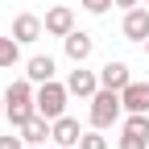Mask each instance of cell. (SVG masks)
<instances>
[{
	"mask_svg": "<svg viewBox=\"0 0 149 149\" xmlns=\"http://www.w3.org/2000/svg\"><path fill=\"white\" fill-rule=\"evenodd\" d=\"M128 83H133V74H128V62H120V58H112V62H104V66H100V87H112V91H124Z\"/></svg>",
	"mask_w": 149,
	"mask_h": 149,
	"instance_id": "8",
	"label": "cell"
},
{
	"mask_svg": "<svg viewBox=\"0 0 149 149\" xmlns=\"http://www.w3.org/2000/svg\"><path fill=\"white\" fill-rule=\"evenodd\" d=\"M50 124H54V120H46L42 112H37V116H33V120H25L17 133L25 137V145H42V141H50Z\"/></svg>",
	"mask_w": 149,
	"mask_h": 149,
	"instance_id": "12",
	"label": "cell"
},
{
	"mask_svg": "<svg viewBox=\"0 0 149 149\" xmlns=\"http://www.w3.org/2000/svg\"><path fill=\"white\" fill-rule=\"evenodd\" d=\"M124 37H128V42H145V37H149V8H128L124 13Z\"/></svg>",
	"mask_w": 149,
	"mask_h": 149,
	"instance_id": "9",
	"label": "cell"
},
{
	"mask_svg": "<svg viewBox=\"0 0 149 149\" xmlns=\"http://www.w3.org/2000/svg\"><path fill=\"white\" fill-rule=\"evenodd\" d=\"M112 4H116V0H83V8H87V13H95V17H104Z\"/></svg>",
	"mask_w": 149,
	"mask_h": 149,
	"instance_id": "17",
	"label": "cell"
},
{
	"mask_svg": "<svg viewBox=\"0 0 149 149\" xmlns=\"http://www.w3.org/2000/svg\"><path fill=\"white\" fill-rule=\"evenodd\" d=\"M66 91L79 95V100H91V95L100 91V74H95V70H83V62H74V70L66 74Z\"/></svg>",
	"mask_w": 149,
	"mask_h": 149,
	"instance_id": "4",
	"label": "cell"
},
{
	"mask_svg": "<svg viewBox=\"0 0 149 149\" xmlns=\"http://www.w3.org/2000/svg\"><path fill=\"white\" fill-rule=\"evenodd\" d=\"M25 149H42V145H25Z\"/></svg>",
	"mask_w": 149,
	"mask_h": 149,
	"instance_id": "21",
	"label": "cell"
},
{
	"mask_svg": "<svg viewBox=\"0 0 149 149\" xmlns=\"http://www.w3.org/2000/svg\"><path fill=\"white\" fill-rule=\"evenodd\" d=\"M116 4H120V8H137L141 0H116Z\"/></svg>",
	"mask_w": 149,
	"mask_h": 149,
	"instance_id": "19",
	"label": "cell"
},
{
	"mask_svg": "<svg viewBox=\"0 0 149 149\" xmlns=\"http://www.w3.org/2000/svg\"><path fill=\"white\" fill-rule=\"evenodd\" d=\"M145 54H149V37H145Z\"/></svg>",
	"mask_w": 149,
	"mask_h": 149,
	"instance_id": "22",
	"label": "cell"
},
{
	"mask_svg": "<svg viewBox=\"0 0 149 149\" xmlns=\"http://www.w3.org/2000/svg\"><path fill=\"white\" fill-rule=\"evenodd\" d=\"M141 4H149V0H141Z\"/></svg>",
	"mask_w": 149,
	"mask_h": 149,
	"instance_id": "23",
	"label": "cell"
},
{
	"mask_svg": "<svg viewBox=\"0 0 149 149\" xmlns=\"http://www.w3.org/2000/svg\"><path fill=\"white\" fill-rule=\"evenodd\" d=\"M0 149H25V137H13V133L0 137Z\"/></svg>",
	"mask_w": 149,
	"mask_h": 149,
	"instance_id": "18",
	"label": "cell"
},
{
	"mask_svg": "<svg viewBox=\"0 0 149 149\" xmlns=\"http://www.w3.org/2000/svg\"><path fill=\"white\" fill-rule=\"evenodd\" d=\"M62 50H66V58H70V62H87V58H91V50H95V37L83 33V29H70V33L62 37Z\"/></svg>",
	"mask_w": 149,
	"mask_h": 149,
	"instance_id": "6",
	"label": "cell"
},
{
	"mask_svg": "<svg viewBox=\"0 0 149 149\" xmlns=\"http://www.w3.org/2000/svg\"><path fill=\"white\" fill-rule=\"evenodd\" d=\"M17 62H21V42L8 33V37H0V70H13Z\"/></svg>",
	"mask_w": 149,
	"mask_h": 149,
	"instance_id": "14",
	"label": "cell"
},
{
	"mask_svg": "<svg viewBox=\"0 0 149 149\" xmlns=\"http://www.w3.org/2000/svg\"><path fill=\"white\" fill-rule=\"evenodd\" d=\"M120 100H124V112H149V83H128Z\"/></svg>",
	"mask_w": 149,
	"mask_h": 149,
	"instance_id": "13",
	"label": "cell"
},
{
	"mask_svg": "<svg viewBox=\"0 0 149 149\" xmlns=\"http://www.w3.org/2000/svg\"><path fill=\"white\" fill-rule=\"evenodd\" d=\"M120 149H149V137H141V133H120Z\"/></svg>",
	"mask_w": 149,
	"mask_h": 149,
	"instance_id": "16",
	"label": "cell"
},
{
	"mask_svg": "<svg viewBox=\"0 0 149 149\" xmlns=\"http://www.w3.org/2000/svg\"><path fill=\"white\" fill-rule=\"evenodd\" d=\"M42 33H46V21H42V17H33V13H21V17L13 21V37H17L21 46H33Z\"/></svg>",
	"mask_w": 149,
	"mask_h": 149,
	"instance_id": "7",
	"label": "cell"
},
{
	"mask_svg": "<svg viewBox=\"0 0 149 149\" xmlns=\"http://www.w3.org/2000/svg\"><path fill=\"white\" fill-rule=\"evenodd\" d=\"M120 116H124V100H120V91H112V87H100L95 95H91V112H87L91 128H112Z\"/></svg>",
	"mask_w": 149,
	"mask_h": 149,
	"instance_id": "2",
	"label": "cell"
},
{
	"mask_svg": "<svg viewBox=\"0 0 149 149\" xmlns=\"http://www.w3.org/2000/svg\"><path fill=\"white\" fill-rule=\"evenodd\" d=\"M70 29H74V13H70L66 4H54V8L46 13V33H50V37H66Z\"/></svg>",
	"mask_w": 149,
	"mask_h": 149,
	"instance_id": "10",
	"label": "cell"
},
{
	"mask_svg": "<svg viewBox=\"0 0 149 149\" xmlns=\"http://www.w3.org/2000/svg\"><path fill=\"white\" fill-rule=\"evenodd\" d=\"M66 100H70V91H66V83H37V112H42L46 120H58V116H66Z\"/></svg>",
	"mask_w": 149,
	"mask_h": 149,
	"instance_id": "3",
	"label": "cell"
},
{
	"mask_svg": "<svg viewBox=\"0 0 149 149\" xmlns=\"http://www.w3.org/2000/svg\"><path fill=\"white\" fill-rule=\"evenodd\" d=\"M0 116H4V95H0Z\"/></svg>",
	"mask_w": 149,
	"mask_h": 149,
	"instance_id": "20",
	"label": "cell"
},
{
	"mask_svg": "<svg viewBox=\"0 0 149 149\" xmlns=\"http://www.w3.org/2000/svg\"><path fill=\"white\" fill-rule=\"evenodd\" d=\"M79 149H108L104 128H91V133H83V137H79Z\"/></svg>",
	"mask_w": 149,
	"mask_h": 149,
	"instance_id": "15",
	"label": "cell"
},
{
	"mask_svg": "<svg viewBox=\"0 0 149 149\" xmlns=\"http://www.w3.org/2000/svg\"><path fill=\"white\" fill-rule=\"evenodd\" d=\"M79 137H83V128L74 116H58L50 124V141L58 145V149H79Z\"/></svg>",
	"mask_w": 149,
	"mask_h": 149,
	"instance_id": "5",
	"label": "cell"
},
{
	"mask_svg": "<svg viewBox=\"0 0 149 149\" xmlns=\"http://www.w3.org/2000/svg\"><path fill=\"white\" fill-rule=\"evenodd\" d=\"M4 116L13 120V128H21L25 120L37 116V91H33V79H17V83H8V91H4Z\"/></svg>",
	"mask_w": 149,
	"mask_h": 149,
	"instance_id": "1",
	"label": "cell"
},
{
	"mask_svg": "<svg viewBox=\"0 0 149 149\" xmlns=\"http://www.w3.org/2000/svg\"><path fill=\"white\" fill-rule=\"evenodd\" d=\"M54 70H58V66H54L50 54H33V58L25 62V79H33V83H50Z\"/></svg>",
	"mask_w": 149,
	"mask_h": 149,
	"instance_id": "11",
	"label": "cell"
}]
</instances>
